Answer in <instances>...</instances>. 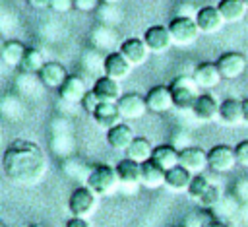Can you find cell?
I'll list each match as a JSON object with an SVG mask.
<instances>
[{
  "label": "cell",
  "mask_w": 248,
  "mask_h": 227,
  "mask_svg": "<svg viewBox=\"0 0 248 227\" xmlns=\"http://www.w3.org/2000/svg\"><path fill=\"white\" fill-rule=\"evenodd\" d=\"M114 171H116L118 180L120 182H126V184L140 182V178H141V163H138V161H134L130 157L120 159L114 165Z\"/></svg>",
  "instance_id": "obj_22"
},
{
  "label": "cell",
  "mask_w": 248,
  "mask_h": 227,
  "mask_svg": "<svg viewBox=\"0 0 248 227\" xmlns=\"http://www.w3.org/2000/svg\"><path fill=\"white\" fill-rule=\"evenodd\" d=\"M37 76L45 87H56L58 89L62 85V81L68 78V72L60 62H45V66L39 70Z\"/></svg>",
  "instance_id": "obj_16"
},
{
  "label": "cell",
  "mask_w": 248,
  "mask_h": 227,
  "mask_svg": "<svg viewBox=\"0 0 248 227\" xmlns=\"http://www.w3.org/2000/svg\"><path fill=\"white\" fill-rule=\"evenodd\" d=\"M132 140H134V132L132 126H128L126 122H116L107 130V142L112 149H126L132 144Z\"/></svg>",
  "instance_id": "obj_20"
},
{
  "label": "cell",
  "mask_w": 248,
  "mask_h": 227,
  "mask_svg": "<svg viewBox=\"0 0 248 227\" xmlns=\"http://www.w3.org/2000/svg\"><path fill=\"white\" fill-rule=\"evenodd\" d=\"M25 49L27 47H23V43H19V41H6L0 50V60L6 66H19Z\"/></svg>",
  "instance_id": "obj_28"
},
{
  "label": "cell",
  "mask_w": 248,
  "mask_h": 227,
  "mask_svg": "<svg viewBox=\"0 0 248 227\" xmlns=\"http://www.w3.org/2000/svg\"><path fill=\"white\" fill-rule=\"evenodd\" d=\"M170 95H172V105L180 111L192 109L198 93V83L194 81L192 76H178L170 81Z\"/></svg>",
  "instance_id": "obj_2"
},
{
  "label": "cell",
  "mask_w": 248,
  "mask_h": 227,
  "mask_svg": "<svg viewBox=\"0 0 248 227\" xmlns=\"http://www.w3.org/2000/svg\"><path fill=\"white\" fill-rule=\"evenodd\" d=\"M0 227H6V225H4V221H2V219H0Z\"/></svg>",
  "instance_id": "obj_46"
},
{
  "label": "cell",
  "mask_w": 248,
  "mask_h": 227,
  "mask_svg": "<svg viewBox=\"0 0 248 227\" xmlns=\"http://www.w3.org/2000/svg\"><path fill=\"white\" fill-rule=\"evenodd\" d=\"M4 43H6V39H4V35L0 33V50H2V47H4Z\"/></svg>",
  "instance_id": "obj_44"
},
{
  "label": "cell",
  "mask_w": 248,
  "mask_h": 227,
  "mask_svg": "<svg viewBox=\"0 0 248 227\" xmlns=\"http://www.w3.org/2000/svg\"><path fill=\"white\" fill-rule=\"evenodd\" d=\"M217 68H219V74L221 78L225 80H236L238 76L244 74L246 70V58L242 52H236V50H229V52H223L219 58H217Z\"/></svg>",
  "instance_id": "obj_7"
},
{
  "label": "cell",
  "mask_w": 248,
  "mask_h": 227,
  "mask_svg": "<svg viewBox=\"0 0 248 227\" xmlns=\"http://www.w3.org/2000/svg\"><path fill=\"white\" fill-rule=\"evenodd\" d=\"M120 52L124 54V58L132 64V66H140L147 60V54H149V49L147 45L143 43V39H138V37H128L122 41L120 45Z\"/></svg>",
  "instance_id": "obj_13"
},
{
  "label": "cell",
  "mask_w": 248,
  "mask_h": 227,
  "mask_svg": "<svg viewBox=\"0 0 248 227\" xmlns=\"http://www.w3.org/2000/svg\"><path fill=\"white\" fill-rule=\"evenodd\" d=\"M196 23H198V29L200 33H217L221 29V25L225 23L217 6H203L196 12Z\"/></svg>",
  "instance_id": "obj_12"
},
{
  "label": "cell",
  "mask_w": 248,
  "mask_h": 227,
  "mask_svg": "<svg viewBox=\"0 0 248 227\" xmlns=\"http://www.w3.org/2000/svg\"><path fill=\"white\" fill-rule=\"evenodd\" d=\"M190 180H192V173L186 167H182L180 163H176L174 167L165 171V184L169 188H172V190H178V192L186 190Z\"/></svg>",
  "instance_id": "obj_23"
},
{
  "label": "cell",
  "mask_w": 248,
  "mask_h": 227,
  "mask_svg": "<svg viewBox=\"0 0 248 227\" xmlns=\"http://www.w3.org/2000/svg\"><path fill=\"white\" fill-rule=\"evenodd\" d=\"M74 8V0H50V10L58 14H66Z\"/></svg>",
  "instance_id": "obj_37"
},
{
  "label": "cell",
  "mask_w": 248,
  "mask_h": 227,
  "mask_svg": "<svg viewBox=\"0 0 248 227\" xmlns=\"http://www.w3.org/2000/svg\"><path fill=\"white\" fill-rule=\"evenodd\" d=\"M85 182H87L85 186H89L97 196H107L116 188L118 177H116L114 167H110L107 163H101V165H95L91 169Z\"/></svg>",
  "instance_id": "obj_3"
},
{
  "label": "cell",
  "mask_w": 248,
  "mask_h": 227,
  "mask_svg": "<svg viewBox=\"0 0 248 227\" xmlns=\"http://www.w3.org/2000/svg\"><path fill=\"white\" fill-rule=\"evenodd\" d=\"M151 151H153V146L145 138H134L132 144L126 147L128 157L134 159V161H138V163H143V161L151 159Z\"/></svg>",
  "instance_id": "obj_29"
},
{
  "label": "cell",
  "mask_w": 248,
  "mask_h": 227,
  "mask_svg": "<svg viewBox=\"0 0 248 227\" xmlns=\"http://www.w3.org/2000/svg\"><path fill=\"white\" fill-rule=\"evenodd\" d=\"M178 163L190 173H202L207 167V151L198 146H188L178 151Z\"/></svg>",
  "instance_id": "obj_10"
},
{
  "label": "cell",
  "mask_w": 248,
  "mask_h": 227,
  "mask_svg": "<svg viewBox=\"0 0 248 227\" xmlns=\"http://www.w3.org/2000/svg\"><path fill=\"white\" fill-rule=\"evenodd\" d=\"M217 10H219L225 23H234V21H240L244 17L246 4L242 0H219Z\"/></svg>",
  "instance_id": "obj_25"
},
{
  "label": "cell",
  "mask_w": 248,
  "mask_h": 227,
  "mask_svg": "<svg viewBox=\"0 0 248 227\" xmlns=\"http://www.w3.org/2000/svg\"><path fill=\"white\" fill-rule=\"evenodd\" d=\"M132 70V64L124 58V54L120 50H114V52H108L105 58H103V72L105 76L108 78H114V80H124Z\"/></svg>",
  "instance_id": "obj_11"
},
{
  "label": "cell",
  "mask_w": 248,
  "mask_h": 227,
  "mask_svg": "<svg viewBox=\"0 0 248 227\" xmlns=\"http://www.w3.org/2000/svg\"><path fill=\"white\" fill-rule=\"evenodd\" d=\"M116 107H118L120 116L122 118H128V120L141 118L145 114V111H147L145 97H141L140 93H126V95H122L116 101Z\"/></svg>",
  "instance_id": "obj_9"
},
{
  "label": "cell",
  "mask_w": 248,
  "mask_h": 227,
  "mask_svg": "<svg viewBox=\"0 0 248 227\" xmlns=\"http://www.w3.org/2000/svg\"><path fill=\"white\" fill-rule=\"evenodd\" d=\"M145 2H151V0H145Z\"/></svg>",
  "instance_id": "obj_48"
},
{
  "label": "cell",
  "mask_w": 248,
  "mask_h": 227,
  "mask_svg": "<svg viewBox=\"0 0 248 227\" xmlns=\"http://www.w3.org/2000/svg\"><path fill=\"white\" fill-rule=\"evenodd\" d=\"M85 91L87 89H85L83 80L79 76H70V74L62 81V85L58 87V95L66 103H78V101H81V97L85 95Z\"/></svg>",
  "instance_id": "obj_17"
},
{
  "label": "cell",
  "mask_w": 248,
  "mask_h": 227,
  "mask_svg": "<svg viewBox=\"0 0 248 227\" xmlns=\"http://www.w3.org/2000/svg\"><path fill=\"white\" fill-rule=\"evenodd\" d=\"M203 227H231L229 223H225V221H221V219H209Z\"/></svg>",
  "instance_id": "obj_42"
},
{
  "label": "cell",
  "mask_w": 248,
  "mask_h": 227,
  "mask_svg": "<svg viewBox=\"0 0 248 227\" xmlns=\"http://www.w3.org/2000/svg\"><path fill=\"white\" fill-rule=\"evenodd\" d=\"M151 161L155 163V165H159L161 169H170V167H174L176 163H178V151H176V147L174 146H170V144H161V146H157V147H153V151H151Z\"/></svg>",
  "instance_id": "obj_26"
},
{
  "label": "cell",
  "mask_w": 248,
  "mask_h": 227,
  "mask_svg": "<svg viewBox=\"0 0 248 227\" xmlns=\"http://www.w3.org/2000/svg\"><path fill=\"white\" fill-rule=\"evenodd\" d=\"M192 113L200 120H211L219 113V103L211 93H200L192 105Z\"/></svg>",
  "instance_id": "obj_21"
},
{
  "label": "cell",
  "mask_w": 248,
  "mask_h": 227,
  "mask_svg": "<svg viewBox=\"0 0 248 227\" xmlns=\"http://www.w3.org/2000/svg\"><path fill=\"white\" fill-rule=\"evenodd\" d=\"M192 78L198 83V87H203V89L215 87L223 80L215 62H202V64H198L196 70H194V74H192Z\"/></svg>",
  "instance_id": "obj_15"
},
{
  "label": "cell",
  "mask_w": 248,
  "mask_h": 227,
  "mask_svg": "<svg viewBox=\"0 0 248 227\" xmlns=\"http://www.w3.org/2000/svg\"><path fill=\"white\" fill-rule=\"evenodd\" d=\"M145 103L147 109L153 113H167L172 105V95H170V87L169 85H155L147 91L145 95Z\"/></svg>",
  "instance_id": "obj_14"
},
{
  "label": "cell",
  "mask_w": 248,
  "mask_h": 227,
  "mask_svg": "<svg viewBox=\"0 0 248 227\" xmlns=\"http://www.w3.org/2000/svg\"><path fill=\"white\" fill-rule=\"evenodd\" d=\"M236 165V153L234 147L227 144H217L207 151V167H211L217 173H227Z\"/></svg>",
  "instance_id": "obj_5"
},
{
  "label": "cell",
  "mask_w": 248,
  "mask_h": 227,
  "mask_svg": "<svg viewBox=\"0 0 248 227\" xmlns=\"http://www.w3.org/2000/svg\"><path fill=\"white\" fill-rule=\"evenodd\" d=\"M91 116H93V120H95L99 126H105L107 130H108L110 126H114V124L122 118L120 113H118L116 103H112V101H99V105L95 107V111L91 113Z\"/></svg>",
  "instance_id": "obj_19"
},
{
  "label": "cell",
  "mask_w": 248,
  "mask_h": 227,
  "mask_svg": "<svg viewBox=\"0 0 248 227\" xmlns=\"http://www.w3.org/2000/svg\"><path fill=\"white\" fill-rule=\"evenodd\" d=\"M29 227H45V225H41V223H33V225H29Z\"/></svg>",
  "instance_id": "obj_45"
},
{
  "label": "cell",
  "mask_w": 248,
  "mask_h": 227,
  "mask_svg": "<svg viewBox=\"0 0 248 227\" xmlns=\"http://www.w3.org/2000/svg\"><path fill=\"white\" fill-rule=\"evenodd\" d=\"M95 192L89 186H78L72 190L70 198H68V210L72 215L78 217H85L87 213H91V210L95 208Z\"/></svg>",
  "instance_id": "obj_6"
},
{
  "label": "cell",
  "mask_w": 248,
  "mask_h": 227,
  "mask_svg": "<svg viewBox=\"0 0 248 227\" xmlns=\"http://www.w3.org/2000/svg\"><path fill=\"white\" fill-rule=\"evenodd\" d=\"M207 221H209V217H203L200 213H192V215H188L184 219V225L182 227H203Z\"/></svg>",
  "instance_id": "obj_36"
},
{
  "label": "cell",
  "mask_w": 248,
  "mask_h": 227,
  "mask_svg": "<svg viewBox=\"0 0 248 227\" xmlns=\"http://www.w3.org/2000/svg\"><path fill=\"white\" fill-rule=\"evenodd\" d=\"M116 2H120V0H101V4H105V6H112Z\"/></svg>",
  "instance_id": "obj_43"
},
{
  "label": "cell",
  "mask_w": 248,
  "mask_h": 227,
  "mask_svg": "<svg viewBox=\"0 0 248 227\" xmlns=\"http://www.w3.org/2000/svg\"><path fill=\"white\" fill-rule=\"evenodd\" d=\"M169 31H170V37H172V43L174 45H192L198 35H200V29H198V23L192 16H176L170 19L169 23Z\"/></svg>",
  "instance_id": "obj_4"
},
{
  "label": "cell",
  "mask_w": 248,
  "mask_h": 227,
  "mask_svg": "<svg viewBox=\"0 0 248 227\" xmlns=\"http://www.w3.org/2000/svg\"><path fill=\"white\" fill-rule=\"evenodd\" d=\"M79 103H81L83 111L91 114V113L95 111V107L99 105V97H97V95L93 93V89H89V91H85V95L81 97V101H79Z\"/></svg>",
  "instance_id": "obj_33"
},
{
  "label": "cell",
  "mask_w": 248,
  "mask_h": 227,
  "mask_svg": "<svg viewBox=\"0 0 248 227\" xmlns=\"http://www.w3.org/2000/svg\"><path fill=\"white\" fill-rule=\"evenodd\" d=\"M93 93L99 97V101H112L116 103L122 95H120V83L114 78L108 76H101L95 80L93 83Z\"/></svg>",
  "instance_id": "obj_18"
},
{
  "label": "cell",
  "mask_w": 248,
  "mask_h": 227,
  "mask_svg": "<svg viewBox=\"0 0 248 227\" xmlns=\"http://www.w3.org/2000/svg\"><path fill=\"white\" fill-rule=\"evenodd\" d=\"M236 194H238V200H248V178L238 180V184H236Z\"/></svg>",
  "instance_id": "obj_39"
},
{
  "label": "cell",
  "mask_w": 248,
  "mask_h": 227,
  "mask_svg": "<svg viewBox=\"0 0 248 227\" xmlns=\"http://www.w3.org/2000/svg\"><path fill=\"white\" fill-rule=\"evenodd\" d=\"M143 43L147 45L149 52H165L172 45V37L169 25H151L143 33Z\"/></svg>",
  "instance_id": "obj_8"
},
{
  "label": "cell",
  "mask_w": 248,
  "mask_h": 227,
  "mask_svg": "<svg viewBox=\"0 0 248 227\" xmlns=\"http://www.w3.org/2000/svg\"><path fill=\"white\" fill-rule=\"evenodd\" d=\"M25 2L33 10H46V8H50V0H25Z\"/></svg>",
  "instance_id": "obj_40"
},
{
  "label": "cell",
  "mask_w": 248,
  "mask_h": 227,
  "mask_svg": "<svg viewBox=\"0 0 248 227\" xmlns=\"http://www.w3.org/2000/svg\"><path fill=\"white\" fill-rule=\"evenodd\" d=\"M140 182L147 188H159L161 184H165V169H161L159 165H155L151 159L141 163V178Z\"/></svg>",
  "instance_id": "obj_27"
},
{
  "label": "cell",
  "mask_w": 248,
  "mask_h": 227,
  "mask_svg": "<svg viewBox=\"0 0 248 227\" xmlns=\"http://www.w3.org/2000/svg\"><path fill=\"white\" fill-rule=\"evenodd\" d=\"M217 116L221 118L223 124H229V126H234L238 122H242V107H240V101L238 99H225L219 103V113Z\"/></svg>",
  "instance_id": "obj_24"
},
{
  "label": "cell",
  "mask_w": 248,
  "mask_h": 227,
  "mask_svg": "<svg viewBox=\"0 0 248 227\" xmlns=\"http://www.w3.org/2000/svg\"><path fill=\"white\" fill-rule=\"evenodd\" d=\"M234 153H236V163L248 167V140L238 142L236 147H234Z\"/></svg>",
  "instance_id": "obj_34"
},
{
  "label": "cell",
  "mask_w": 248,
  "mask_h": 227,
  "mask_svg": "<svg viewBox=\"0 0 248 227\" xmlns=\"http://www.w3.org/2000/svg\"><path fill=\"white\" fill-rule=\"evenodd\" d=\"M64 227H91V225H89V221H87L85 217L72 215V217L66 221V225H64Z\"/></svg>",
  "instance_id": "obj_38"
},
{
  "label": "cell",
  "mask_w": 248,
  "mask_h": 227,
  "mask_svg": "<svg viewBox=\"0 0 248 227\" xmlns=\"http://www.w3.org/2000/svg\"><path fill=\"white\" fill-rule=\"evenodd\" d=\"M221 198H223V196H221V190H219L215 184H209V188L202 194L200 204H202L203 208H209V210H211V208H215V206L221 202Z\"/></svg>",
  "instance_id": "obj_32"
},
{
  "label": "cell",
  "mask_w": 248,
  "mask_h": 227,
  "mask_svg": "<svg viewBox=\"0 0 248 227\" xmlns=\"http://www.w3.org/2000/svg\"><path fill=\"white\" fill-rule=\"evenodd\" d=\"M101 0H74V8L78 12H93L97 10Z\"/></svg>",
  "instance_id": "obj_35"
},
{
  "label": "cell",
  "mask_w": 248,
  "mask_h": 227,
  "mask_svg": "<svg viewBox=\"0 0 248 227\" xmlns=\"http://www.w3.org/2000/svg\"><path fill=\"white\" fill-rule=\"evenodd\" d=\"M209 180L203 177V175H194L192 177V180H190V184H188V188H186V192H188V196L190 198H196V200H200L202 198V194L209 188Z\"/></svg>",
  "instance_id": "obj_31"
},
{
  "label": "cell",
  "mask_w": 248,
  "mask_h": 227,
  "mask_svg": "<svg viewBox=\"0 0 248 227\" xmlns=\"http://www.w3.org/2000/svg\"><path fill=\"white\" fill-rule=\"evenodd\" d=\"M240 107H242V122L248 124V97L240 99Z\"/></svg>",
  "instance_id": "obj_41"
},
{
  "label": "cell",
  "mask_w": 248,
  "mask_h": 227,
  "mask_svg": "<svg viewBox=\"0 0 248 227\" xmlns=\"http://www.w3.org/2000/svg\"><path fill=\"white\" fill-rule=\"evenodd\" d=\"M6 177L16 184H35L46 169L43 149L29 140H16L2 155Z\"/></svg>",
  "instance_id": "obj_1"
},
{
  "label": "cell",
  "mask_w": 248,
  "mask_h": 227,
  "mask_svg": "<svg viewBox=\"0 0 248 227\" xmlns=\"http://www.w3.org/2000/svg\"><path fill=\"white\" fill-rule=\"evenodd\" d=\"M43 66H45L43 52H41L39 49H25L19 68H21L25 74H39V70H41Z\"/></svg>",
  "instance_id": "obj_30"
},
{
  "label": "cell",
  "mask_w": 248,
  "mask_h": 227,
  "mask_svg": "<svg viewBox=\"0 0 248 227\" xmlns=\"http://www.w3.org/2000/svg\"><path fill=\"white\" fill-rule=\"evenodd\" d=\"M242 2H244V4H246V8H248V0H242Z\"/></svg>",
  "instance_id": "obj_47"
}]
</instances>
